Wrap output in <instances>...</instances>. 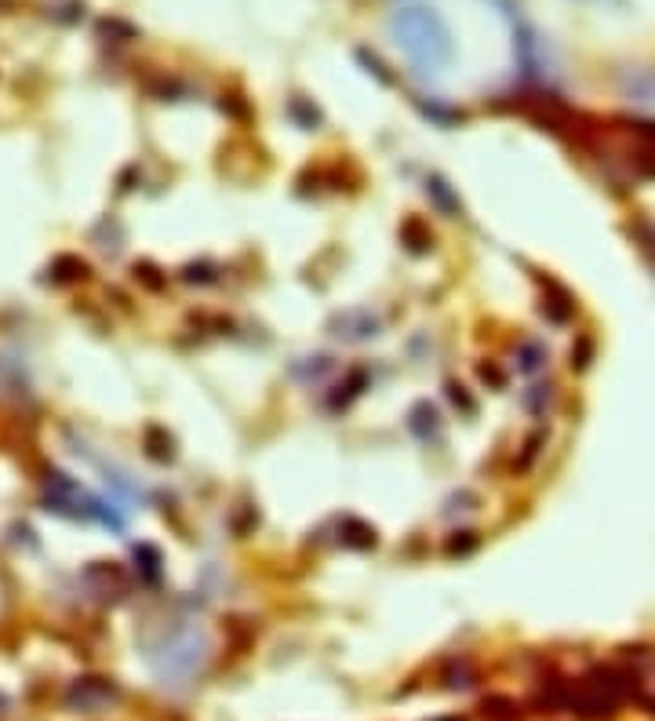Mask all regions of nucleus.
Here are the masks:
<instances>
[{
  "label": "nucleus",
  "instance_id": "1",
  "mask_svg": "<svg viewBox=\"0 0 655 721\" xmlns=\"http://www.w3.org/2000/svg\"><path fill=\"white\" fill-rule=\"evenodd\" d=\"M397 37H401V48L412 55V63L423 69H437L448 58L445 30H440L437 15H430V11H423V8L404 11V19L397 22Z\"/></svg>",
  "mask_w": 655,
  "mask_h": 721
}]
</instances>
